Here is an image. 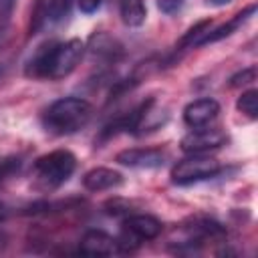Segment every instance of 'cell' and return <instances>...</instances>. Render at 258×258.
Masks as SVG:
<instances>
[{
	"mask_svg": "<svg viewBox=\"0 0 258 258\" xmlns=\"http://www.w3.org/2000/svg\"><path fill=\"white\" fill-rule=\"evenodd\" d=\"M252 81H256V67H246V69H242V71H238L236 75L230 77V87L240 89V87L250 85Z\"/></svg>",
	"mask_w": 258,
	"mask_h": 258,
	"instance_id": "ac0fdd59",
	"label": "cell"
},
{
	"mask_svg": "<svg viewBox=\"0 0 258 258\" xmlns=\"http://www.w3.org/2000/svg\"><path fill=\"white\" fill-rule=\"evenodd\" d=\"M119 4V16L123 20V24L137 28L145 22L147 18V8L143 0H117Z\"/></svg>",
	"mask_w": 258,
	"mask_h": 258,
	"instance_id": "5bb4252c",
	"label": "cell"
},
{
	"mask_svg": "<svg viewBox=\"0 0 258 258\" xmlns=\"http://www.w3.org/2000/svg\"><path fill=\"white\" fill-rule=\"evenodd\" d=\"M212 28V20L206 18V20H200L196 22L181 38H179V44H175V50H187V48H194L200 44V40L206 36V32Z\"/></svg>",
	"mask_w": 258,
	"mask_h": 258,
	"instance_id": "9a60e30c",
	"label": "cell"
},
{
	"mask_svg": "<svg viewBox=\"0 0 258 258\" xmlns=\"http://www.w3.org/2000/svg\"><path fill=\"white\" fill-rule=\"evenodd\" d=\"M236 109H238L244 117H248L250 121L258 119V91H256V89L244 91V93L238 97V101H236Z\"/></svg>",
	"mask_w": 258,
	"mask_h": 258,
	"instance_id": "2e32d148",
	"label": "cell"
},
{
	"mask_svg": "<svg viewBox=\"0 0 258 258\" xmlns=\"http://www.w3.org/2000/svg\"><path fill=\"white\" fill-rule=\"evenodd\" d=\"M93 117V105L81 97H62L42 113V127L52 135H73Z\"/></svg>",
	"mask_w": 258,
	"mask_h": 258,
	"instance_id": "7a4b0ae2",
	"label": "cell"
},
{
	"mask_svg": "<svg viewBox=\"0 0 258 258\" xmlns=\"http://www.w3.org/2000/svg\"><path fill=\"white\" fill-rule=\"evenodd\" d=\"M228 2H232V0H208V4H212V6H224Z\"/></svg>",
	"mask_w": 258,
	"mask_h": 258,
	"instance_id": "cb8c5ba5",
	"label": "cell"
},
{
	"mask_svg": "<svg viewBox=\"0 0 258 258\" xmlns=\"http://www.w3.org/2000/svg\"><path fill=\"white\" fill-rule=\"evenodd\" d=\"M220 113V103L216 99L204 97V99H196L191 103L185 105L183 109V123L191 129L196 127H206L210 125Z\"/></svg>",
	"mask_w": 258,
	"mask_h": 258,
	"instance_id": "9c48e42d",
	"label": "cell"
},
{
	"mask_svg": "<svg viewBox=\"0 0 258 258\" xmlns=\"http://www.w3.org/2000/svg\"><path fill=\"white\" fill-rule=\"evenodd\" d=\"M123 183V175L109 167H93L83 175V187L89 191H107Z\"/></svg>",
	"mask_w": 258,
	"mask_h": 258,
	"instance_id": "7c38bea8",
	"label": "cell"
},
{
	"mask_svg": "<svg viewBox=\"0 0 258 258\" xmlns=\"http://www.w3.org/2000/svg\"><path fill=\"white\" fill-rule=\"evenodd\" d=\"M85 50H89L93 56L107 60V62H115L123 56V46L117 38H113L107 32H93L85 44Z\"/></svg>",
	"mask_w": 258,
	"mask_h": 258,
	"instance_id": "8fae6325",
	"label": "cell"
},
{
	"mask_svg": "<svg viewBox=\"0 0 258 258\" xmlns=\"http://www.w3.org/2000/svg\"><path fill=\"white\" fill-rule=\"evenodd\" d=\"M6 244H8V236L0 230V250H4V248H6Z\"/></svg>",
	"mask_w": 258,
	"mask_h": 258,
	"instance_id": "603a6c76",
	"label": "cell"
},
{
	"mask_svg": "<svg viewBox=\"0 0 258 258\" xmlns=\"http://www.w3.org/2000/svg\"><path fill=\"white\" fill-rule=\"evenodd\" d=\"M75 6H77V0H50L48 2V18L46 20L60 22L73 12Z\"/></svg>",
	"mask_w": 258,
	"mask_h": 258,
	"instance_id": "e0dca14e",
	"label": "cell"
},
{
	"mask_svg": "<svg viewBox=\"0 0 258 258\" xmlns=\"http://www.w3.org/2000/svg\"><path fill=\"white\" fill-rule=\"evenodd\" d=\"M181 4H183V0H157L159 10L165 12V14H173V12H177V10L181 8Z\"/></svg>",
	"mask_w": 258,
	"mask_h": 258,
	"instance_id": "44dd1931",
	"label": "cell"
},
{
	"mask_svg": "<svg viewBox=\"0 0 258 258\" xmlns=\"http://www.w3.org/2000/svg\"><path fill=\"white\" fill-rule=\"evenodd\" d=\"M77 169V157L69 149H54L34 159L32 179L42 191H52L60 187Z\"/></svg>",
	"mask_w": 258,
	"mask_h": 258,
	"instance_id": "3957f363",
	"label": "cell"
},
{
	"mask_svg": "<svg viewBox=\"0 0 258 258\" xmlns=\"http://www.w3.org/2000/svg\"><path fill=\"white\" fill-rule=\"evenodd\" d=\"M222 173V165L218 159L208 153H191L189 157L177 161L171 169V181L175 185H189L198 181L212 179Z\"/></svg>",
	"mask_w": 258,
	"mask_h": 258,
	"instance_id": "5b68a950",
	"label": "cell"
},
{
	"mask_svg": "<svg viewBox=\"0 0 258 258\" xmlns=\"http://www.w3.org/2000/svg\"><path fill=\"white\" fill-rule=\"evenodd\" d=\"M16 0H0V34L6 30L10 16H12V8H14Z\"/></svg>",
	"mask_w": 258,
	"mask_h": 258,
	"instance_id": "ffe728a7",
	"label": "cell"
},
{
	"mask_svg": "<svg viewBox=\"0 0 258 258\" xmlns=\"http://www.w3.org/2000/svg\"><path fill=\"white\" fill-rule=\"evenodd\" d=\"M161 230V222L151 214H127L121 224V236L117 238V250L131 252L143 242L155 240Z\"/></svg>",
	"mask_w": 258,
	"mask_h": 258,
	"instance_id": "277c9868",
	"label": "cell"
},
{
	"mask_svg": "<svg viewBox=\"0 0 258 258\" xmlns=\"http://www.w3.org/2000/svg\"><path fill=\"white\" fill-rule=\"evenodd\" d=\"M228 143V135L218 127H196L187 135L181 137L179 147L183 153H210Z\"/></svg>",
	"mask_w": 258,
	"mask_h": 258,
	"instance_id": "52a82bcc",
	"label": "cell"
},
{
	"mask_svg": "<svg viewBox=\"0 0 258 258\" xmlns=\"http://www.w3.org/2000/svg\"><path fill=\"white\" fill-rule=\"evenodd\" d=\"M79 252L85 256H111L117 252V238L103 230H87L79 242Z\"/></svg>",
	"mask_w": 258,
	"mask_h": 258,
	"instance_id": "30bf717a",
	"label": "cell"
},
{
	"mask_svg": "<svg viewBox=\"0 0 258 258\" xmlns=\"http://www.w3.org/2000/svg\"><path fill=\"white\" fill-rule=\"evenodd\" d=\"M18 169H20V159L18 157H4V159H0V185L6 179H10L14 173H18Z\"/></svg>",
	"mask_w": 258,
	"mask_h": 258,
	"instance_id": "d6986e66",
	"label": "cell"
},
{
	"mask_svg": "<svg viewBox=\"0 0 258 258\" xmlns=\"http://www.w3.org/2000/svg\"><path fill=\"white\" fill-rule=\"evenodd\" d=\"M167 159V153L155 147H131L123 149L115 155V161L125 167H135V169H153L161 167Z\"/></svg>",
	"mask_w": 258,
	"mask_h": 258,
	"instance_id": "ba28073f",
	"label": "cell"
},
{
	"mask_svg": "<svg viewBox=\"0 0 258 258\" xmlns=\"http://www.w3.org/2000/svg\"><path fill=\"white\" fill-rule=\"evenodd\" d=\"M256 12V6L254 4H250L246 10H242V12H238V14H234L226 24H222V26H218V28H210L208 32H206V36L200 40V44L198 46H204V44H212V42H218V40H222V38H226V36H230L238 26H242L252 14Z\"/></svg>",
	"mask_w": 258,
	"mask_h": 258,
	"instance_id": "4fadbf2b",
	"label": "cell"
},
{
	"mask_svg": "<svg viewBox=\"0 0 258 258\" xmlns=\"http://www.w3.org/2000/svg\"><path fill=\"white\" fill-rule=\"evenodd\" d=\"M101 4H103V0H77V6H79L81 12H85V14L97 12V10L101 8Z\"/></svg>",
	"mask_w": 258,
	"mask_h": 258,
	"instance_id": "7402d4cb",
	"label": "cell"
},
{
	"mask_svg": "<svg viewBox=\"0 0 258 258\" xmlns=\"http://www.w3.org/2000/svg\"><path fill=\"white\" fill-rule=\"evenodd\" d=\"M85 54V42L81 38H69L64 42H46L26 62V77L58 81L69 77Z\"/></svg>",
	"mask_w": 258,
	"mask_h": 258,
	"instance_id": "6da1fadb",
	"label": "cell"
},
{
	"mask_svg": "<svg viewBox=\"0 0 258 258\" xmlns=\"http://www.w3.org/2000/svg\"><path fill=\"white\" fill-rule=\"evenodd\" d=\"M226 236V230L210 220V218H191L187 224H183L179 228V238L177 242L171 240L175 244V252H196L200 246L214 242V240H222Z\"/></svg>",
	"mask_w": 258,
	"mask_h": 258,
	"instance_id": "8992f818",
	"label": "cell"
}]
</instances>
